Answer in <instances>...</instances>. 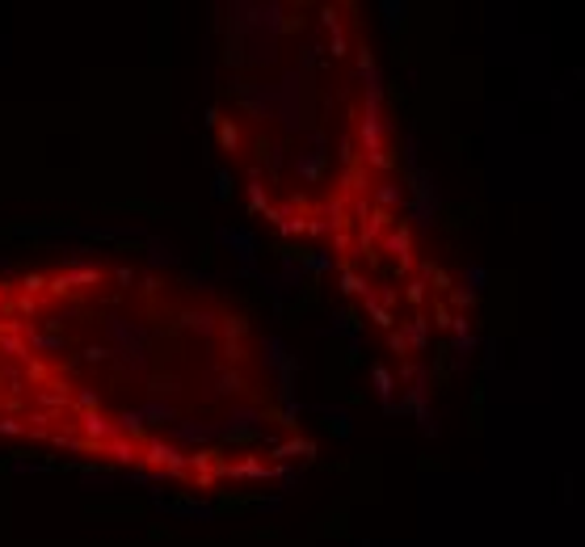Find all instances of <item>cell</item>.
<instances>
[{
    "mask_svg": "<svg viewBox=\"0 0 585 547\" xmlns=\"http://www.w3.org/2000/svg\"><path fill=\"white\" fill-rule=\"evenodd\" d=\"M139 459H147V463H156V467H169V476H181V467H186V455H181L177 447L161 442V438H147V447H143Z\"/></svg>",
    "mask_w": 585,
    "mask_h": 547,
    "instance_id": "6da1fadb",
    "label": "cell"
},
{
    "mask_svg": "<svg viewBox=\"0 0 585 547\" xmlns=\"http://www.w3.org/2000/svg\"><path fill=\"white\" fill-rule=\"evenodd\" d=\"M219 240H224L228 249H236L244 261H253V257H257V244H253V236H244V232H232V228H224V232H219Z\"/></svg>",
    "mask_w": 585,
    "mask_h": 547,
    "instance_id": "7a4b0ae2",
    "label": "cell"
},
{
    "mask_svg": "<svg viewBox=\"0 0 585 547\" xmlns=\"http://www.w3.org/2000/svg\"><path fill=\"white\" fill-rule=\"evenodd\" d=\"M80 421H84V433H89V438H101V442H110V438H114V425L105 421L101 413H84Z\"/></svg>",
    "mask_w": 585,
    "mask_h": 547,
    "instance_id": "3957f363",
    "label": "cell"
},
{
    "mask_svg": "<svg viewBox=\"0 0 585 547\" xmlns=\"http://www.w3.org/2000/svg\"><path fill=\"white\" fill-rule=\"evenodd\" d=\"M101 451H110L118 463H135V459H139V447H135V442H123V438H110V442H101Z\"/></svg>",
    "mask_w": 585,
    "mask_h": 547,
    "instance_id": "277c9868",
    "label": "cell"
},
{
    "mask_svg": "<svg viewBox=\"0 0 585 547\" xmlns=\"http://www.w3.org/2000/svg\"><path fill=\"white\" fill-rule=\"evenodd\" d=\"M274 455H278V459H291V455H303V459H312V455H316V442H307V438H291V442H282Z\"/></svg>",
    "mask_w": 585,
    "mask_h": 547,
    "instance_id": "5b68a950",
    "label": "cell"
},
{
    "mask_svg": "<svg viewBox=\"0 0 585 547\" xmlns=\"http://www.w3.org/2000/svg\"><path fill=\"white\" fill-rule=\"evenodd\" d=\"M366 316L375 320L379 328H392V312H388V307H384V303H379L375 295H370V291H366Z\"/></svg>",
    "mask_w": 585,
    "mask_h": 547,
    "instance_id": "8992f818",
    "label": "cell"
},
{
    "mask_svg": "<svg viewBox=\"0 0 585 547\" xmlns=\"http://www.w3.org/2000/svg\"><path fill=\"white\" fill-rule=\"evenodd\" d=\"M325 425H329L337 438H350V413H345V409H329V413H325Z\"/></svg>",
    "mask_w": 585,
    "mask_h": 547,
    "instance_id": "52a82bcc",
    "label": "cell"
},
{
    "mask_svg": "<svg viewBox=\"0 0 585 547\" xmlns=\"http://www.w3.org/2000/svg\"><path fill=\"white\" fill-rule=\"evenodd\" d=\"M388 249L400 257V269H404V265H408V232H404V228H400V232H392V236H388Z\"/></svg>",
    "mask_w": 585,
    "mask_h": 547,
    "instance_id": "ba28073f",
    "label": "cell"
},
{
    "mask_svg": "<svg viewBox=\"0 0 585 547\" xmlns=\"http://www.w3.org/2000/svg\"><path fill=\"white\" fill-rule=\"evenodd\" d=\"M370 379H375V392H379L384 404H388V396H392V370H388V366H375V370H370Z\"/></svg>",
    "mask_w": 585,
    "mask_h": 547,
    "instance_id": "9c48e42d",
    "label": "cell"
},
{
    "mask_svg": "<svg viewBox=\"0 0 585 547\" xmlns=\"http://www.w3.org/2000/svg\"><path fill=\"white\" fill-rule=\"evenodd\" d=\"M421 269H425V278H430V283H434V291H447V287H451V274H447V269H438L434 261H425Z\"/></svg>",
    "mask_w": 585,
    "mask_h": 547,
    "instance_id": "30bf717a",
    "label": "cell"
},
{
    "mask_svg": "<svg viewBox=\"0 0 585 547\" xmlns=\"http://www.w3.org/2000/svg\"><path fill=\"white\" fill-rule=\"evenodd\" d=\"M404 341H408V350H413V346H417V350L425 346V320H421V316H413V320H408V333H404Z\"/></svg>",
    "mask_w": 585,
    "mask_h": 547,
    "instance_id": "8fae6325",
    "label": "cell"
},
{
    "mask_svg": "<svg viewBox=\"0 0 585 547\" xmlns=\"http://www.w3.org/2000/svg\"><path fill=\"white\" fill-rule=\"evenodd\" d=\"M215 198H219V202H228V198H232V173H228V169H224V173H215Z\"/></svg>",
    "mask_w": 585,
    "mask_h": 547,
    "instance_id": "7c38bea8",
    "label": "cell"
},
{
    "mask_svg": "<svg viewBox=\"0 0 585 547\" xmlns=\"http://www.w3.org/2000/svg\"><path fill=\"white\" fill-rule=\"evenodd\" d=\"M341 291H345V295H366V283L358 278V274H345V278H341Z\"/></svg>",
    "mask_w": 585,
    "mask_h": 547,
    "instance_id": "4fadbf2b",
    "label": "cell"
},
{
    "mask_svg": "<svg viewBox=\"0 0 585 547\" xmlns=\"http://www.w3.org/2000/svg\"><path fill=\"white\" fill-rule=\"evenodd\" d=\"M219 143H224V147H232V152H236V143H240V131H236V127H232V123H224V131H219Z\"/></svg>",
    "mask_w": 585,
    "mask_h": 547,
    "instance_id": "5bb4252c",
    "label": "cell"
},
{
    "mask_svg": "<svg viewBox=\"0 0 585 547\" xmlns=\"http://www.w3.org/2000/svg\"><path fill=\"white\" fill-rule=\"evenodd\" d=\"M38 291H46V278H42V274H26V299L38 295Z\"/></svg>",
    "mask_w": 585,
    "mask_h": 547,
    "instance_id": "9a60e30c",
    "label": "cell"
},
{
    "mask_svg": "<svg viewBox=\"0 0 585 547\" xmlns=\"http://www.w3.org/2000/svg\"><path fill=\"white\" fill-rule=\"evenodd\" d=\"M434 324L438 328H451V307L447 303H434Z\"/></svg>",
    "mask_w": 585,
    "mask_h": 547,
    "instance_id": "2e32d148",
    "label": "cell"
},
{
    "mask_svg": "<svg viewBox=\"0 0 585 547\" xmlns=\"http://www.w3.org/2000/svg\"><path fill=\"white\" fill-rule=\"evenodd\" d=\"M388 346H392V354H408V341H404V333H388Z\"/></svg>",
    "mask_w": 585,
    "mask_h": 547,
    "instance_id": "e0dca14e",
    "label": "cell"
},
{
    "mask_svg": "<svg viewBox=\"0 0 585 547\" xmlns=\"http://www.w3.org/2000/svg\"><path fill=\"white\" fill-rule=\"evenodd\" d=\"M21 429H26V425H21V421H13V417L0 421V433H9V438H13V433H21Z\"/></svg>",
    "mask_w": 585,
    "mask_h": 547,
    "instance_id": "ac0fdd59",
    "label": "cell"
},
{
    "mask_svg": "<svg viewBox=\"0 0 585 547\" xmlns=\"http://www.w3.org/2000/svg\"><path fill=\"white\" fill-rule=\"evenodd\" d=\"M425 299V283H408V303H421Z\"/></svg>",
    "mask_w": 585,
    "mask_h": 547,
    "instance_id": "d6986e66",
    "label": "cell"
},
{
    "mask_svg": "<svg viewBox=\"0 0 585 547\" xmlns=\"http://www.w3.org/2000/svg\"><path fill=\"white\" fill-rule=\"evenodd\" d=\"M455 303H459V307H471V303H476V291H467V287L455 291Z\"/></svg>",
    "mask_w": 585,
    "mask_h": 547,
    "instance_id": "ffe728a7",
    "label": "cell"
},
{
    "mask_svg": "<svg viewBox=\"0 0 585 547\" xmlns=\"http://www.w3.org/2000/svg\"><path fill=\"white\" fill-rule=\"evenodd\" d=\"M34 346H42V350H60L64 337H34Z\"/></svg>",
    "mask_w": 585,
    "mask_h": 547,
    "instance_id": "44dd1931",
    "label": "cell"
},
{
    "mask_svg": "<svg viewBox=\"0 0 585 547\" xmlns=\"http://www.w3.org/2000/svg\"><path fill=\"white\" fill-rule=\"evenodd\" d=\"M84 362H105V350H101V346H89V350H84Z\"/></svg>",
    "mask_w": 585,
    "mask_h": 547,
    "instance_id": "7402d4cb",
    "label": "cell"
},
{
    "mask_svg": "<svg viewBox=\"0 0 585 547\" xmlns=\"http://www.w3.org/2000/svg\"><path fill=\"white\" fill-rule=\"evenodd\" d=\"M30 379H46V366L42 362H30Z\"/></svg>",
    "mask_w": 585,
    "mask_h": 547,
    "instance_id": "603a6c76",
    "label": "cell"
},
{
    "mask_svg": "<svg viewBox=\"0 0 585 547\" xmlns=\"http://www.w3.org/2000/svg\"><path fill=\"white\" fill-rule=\"evenodd\" d=\"M76 404H80V409H93V404H97V396H93V392H80V400H76Z\"/></svg>",
    "mask_w": 585,
    "mask_h": 547,
    "instance_id": "cb8c5ba5",
    "label": "cell"
}]
</instances>
